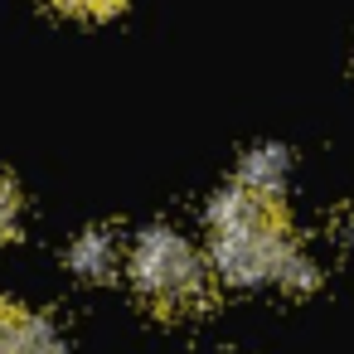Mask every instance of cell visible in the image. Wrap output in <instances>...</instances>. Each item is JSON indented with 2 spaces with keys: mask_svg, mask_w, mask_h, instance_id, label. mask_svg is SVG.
Listing matches in <instances>:
<instances>
[{
  "mask_svg": "<svg viewBox=\"0 0 354 354\" xmlns=\"http://www.w3.org/2000/svg\"><path fill=\"white\" fill-rule=\"evenodd\" d=\"M291 243V228L277 233H218L214 238V272L233 286H262L277 277V262Z\"/></svg>",
  "mask_w": 354,
  "mask_h": 354,
  "instance_id": "7a4b0ae2",
  "label": "cell"
},
{
  "mask_svg": "<svg viewBox=\"0 0 354 354\" xmlns=\"http://www.w3.org/2000/svg\"><path fill=\"white\" fill-rule=\"evenodd\" d=\"M209 233L218 238V233H277V228H291V218H286V209H281V199H272V194H257V189H248V185H223L214 199H209Z\"/></svg>",
  "mask_w": 354,
  "mask_h": 354,
  "instance_id": "3957f363",
  "label": "cell"
},
{
  "mask_svg": "<svg viewBox=\"0 0 354 354\" xmlns=\"http://www.w3.org/2000/svg\"><path fill=\"white\" fill-rule=\"evenodd\" d=\"M0 354H68V349H64V335L49 315L10 306L6 325H0Z\"/></svg>",
  "mask_w": 354,
  "mask_h": 354,
  "instance_id": "5b68a950",
  "label": "cell"
},
{
  "mask_svg": "<svg viewBox=\"0 0 354 354\" xmlns=\"http://www.w3.org/2000/svg\"><path fill=\"white\" fill-rule=\"evenodd\" d=\"M127 272H131L136 296L165 320L194 315L209 301V272H204L199 252L175 228H146L127 248Z\"/></svg>",
  "mask_w": 354,
  "mask_h": 354,
  "instance_id": "6da1fadb",
  "label": "cell"
},
{
  "mask_svg": "<svg viewBox=\"0 0 354 354\" xmlns=\"http://www.w3.org/2000/svg\"><path fill=\"white\" fill-rule=\"evenodd\" d=\"M49 6H59L64 15H83V20H107L117 15L127 0H49Z\"/></svg>",
  "mask_w": 354,
  "mask_h": 354,
  "instance_id": "ba28073f",
  "label": "cell"
},
{
  "mask_svg": "<svg viewBox=\"0 0 354 354\" xmlns=\"http://www.w3.org/2000/svg\"><path fill=\"white\" fill-rule=\"evenodd\" d=\"M20 228V189L10 180H0V243Z\"/></svg>",
  "mask_w": 354,
  "mask_h": 354,
  "instance_id": "9c48e42d",
  "label": "cell"
},
{
  "mask_svg": "<svg viewBox=\"0 0 354 354\" xmlns=\"http://www.w3.org/2000/svg\"><path fill=\"white\" fill-rule=\"evenodd\" d=\"M330 238L339 243V252H349V257H354V199L330 218Z\"/></svg>",
  "mask_w": 354,
  "mask_h": 354,
  "instance_id": "30bf717a",
  "label": "cell"
},
{
  "mask_svg": "<svg viewBox=\"0 0 354 354\" xmlns=\"http://www.w3.org/2000/svg\"><path fill=\"white\" fill-rule=\"evenodd\" d=\"M238 185L281 199L286 185H291V151L286 146H257V151H248L243 165H238Z\"/></svg>",
  "mask_w": 354,
  "mask_h": 354,
  "instance_id": "8992f818",
  "label": "cell"
},
{
  "mask_svg": "<svg viewBox=\"0 0 354 354\" xmlns=\"http://www.w3.org/2000/svg\"><path fill=\"white\" fill-rule=\"evenodd\" d=\"M127 238L117 233V228H88V233H78V243L68 248V267L83 277V281H112L122 267H127Z\"/></svg>",
  "mask_w": 354,
  "mask_h": 354,
  "instance_id": "277c9868",
  "label": "cell"
},
{
  "mask_svg": "<svg viewBox=\"0 0 354 354\" xmlns=\"http://www.w3.org/2000/svg\"><path fill=\"white\" fill-rule=\"evenodd\" d=\"M281 291H296V296H306V291H315L320 286V267H315V257L291 238L286 243V252H281V262H277V277H272Z\"/></svg>",
  "mask_w": 354,
  "mask_h": 354,
  "instance_id": "52a82bcc",
  "label": "cell"
}]
</instances>
